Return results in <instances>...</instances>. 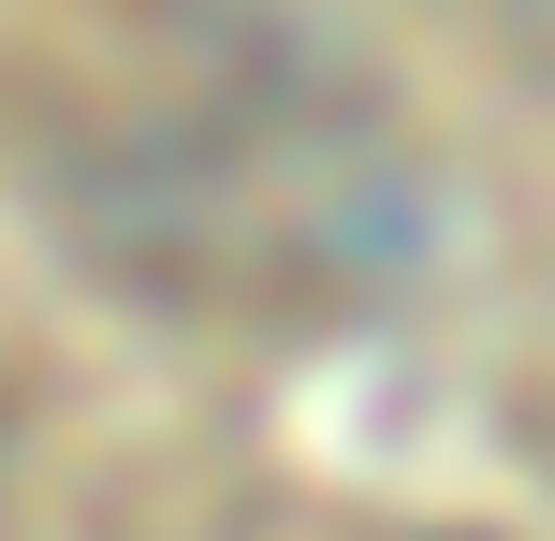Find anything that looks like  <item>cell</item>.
Returning <instances> with one entry per match:
<instances>
[{
  "label": "cell",
  "instance_id": "1",
  "mask_svg": "<svg viewBox=\"0 0 555 541\" xmlns=\"http://www.w3.org/2000/svg\"><path fill=\"white\" fill-rule=\"evenodd\" d=\"M498 15H512V44H527L541 74H555V0H498Z\"/></svg>",
  "mask_w": 555,
  "mask_h": 541
}]
</instances>
